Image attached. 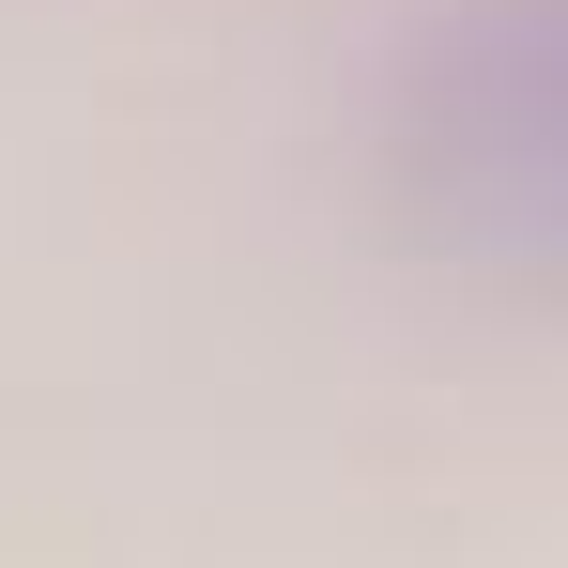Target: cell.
Listing matches in <instances>:
<instances>
[{"mask_svg": "<svg viewBox=\"0 0 568 568\" xmlns=\"http://www.w3.org/2000/svg\"><path fill=\"white\" fill-rule=\"evenodd\" d=\"M384 215L507 292H568V0H446L384 78Z\"/></svg>", "mask_w": 568, "mask_h": 568, "instance_id": "cell-1", "label": "cell"}]
</instances>
